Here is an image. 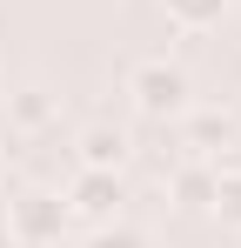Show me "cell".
Listing matches in <instances>:
<instances>
[{"mask_svg": "<svg viewBox=\"0 0 241 248\" xmlns=\"http://www.w3.org/2000/svg\"><path fill=\"white\" fill-rule=\"evenodd\" d=\"M127 101H134L141 121H181L195 108V87H188V74L167 54H154V61H134L127 67Z\"/></svg>", "mask_w": 241, "mask_h": 248, "instance_id": "obj_1", "label": "cell"}, {"mask_svg": "<svg viewBox=\"0 0 241 248\" xmlns=\"http://www.w3.org/2000/svg\"><path fill=\"white\" fill-rule=\"evenodd\" d=\"M67 235V202L47 195V188H20L7 202V242L14 248H60Z\"/></svg>", "mask_w": 241, "mask_h": 248, "instance_id": "obj_2", "label": "cell"}, {"mask_svg": "<svg viewBox=\"0 0 241 248\" xmlns=\"http://www.w3.org/2000/svg\"><path fill=\"white\" fill-rule=\"evenodd\" d=\"M67 221H87V228H101V221H114L120 202H127V188H120L114 168H74V181H67Z\"/></svg>", "mask_w": 241, "mask_h": 248, "instance_id": "obj_3", "label": "cell"}, {"mask_svg": "<svg viewBox=\"0 0 241 248\" xmlns=\"http://www.w3.org/2000/svg\"><path fill=\"white\" fill-rule=\"evenodd\" d=\"M214 174L221 168H208V155H188V161L167 174V202H174V215H208L214 208Z\"/></svg>", "mask_w": 241, "mask_h": 248, "instance_id": "obj_4", "label": "cell"}, {"mask_svg": "<svg viewBox=\"0 0 241 248\" xmlns=\"http://www.w3.org/2000/svg\"><path fill=\"white\" fill-rule=\"evenodd\" d=\"M181 134H188V155H214L235 141V114L228 108H188L181 114Z\"/></svg>", "mask_w": 241, "mask_h": 248, "instance_id": "obj_5", "label": "cell"}, {"mask_svg": "<svg viewBox=\"0 0 241 248\" xmlns=\"http://www.w3.org/2000/svg\"><path fill=\"white\" fill-rule=\"evenodd\" d=\"M74 161L80 168H114L120 174V168H127V134H120V127H101V121L80 127L74 134Z\"/></svg>", "mask_w": 241, "mask_h": 248, "instance_id": "obj_6", "label": "cell"}, {"mask_svg": "<svg viewBox=\"0 0 241 248\" xmlns=\"http://www.w3.org/2000/svg\"><path fill=\"white\" fill-rule=\"evenodd\" d=\"M161 14H167L174 34H208V27H221L228 0H161Z\"/></svg>", "mask_w": 241, "mask_h": 248, "instance_id": "obj_7", "label": "cell"}, {"mask_svg": "<svg viewBox=\"0 0 241 248\" xmlns=\"http://www.w3.org/2000/svg\"><path fill=\"white\" fill-rule=\"evenodd\" d=\"M7 121H14V134H40V127H54V94H47V87H20V94L7 101Z\"/></svg>", "mask_w": 241, "mask_h": 248, "instance_id": "obj_8", "label": "cell"}, {"mask_svg": "<svg viewBox=\"0 0 241 248\" xmlns=\"http://www.w3.org/2000/svg\"><path fill=\"white\" fill-rule=\"evenodd\" d=\"M221 228H235L241 235V168H228V174H214V208H208Z\"/></svg>", "mask_w": 241, "mask_h": 248, "instance_id": "obj_9", "label": "cell"}, {"mask_svg": "<svg viewBox=\"0 0 241 248\" xmlns=\"http://www.w3.org/2000/svg\"><path fill=\"white\" fill-rule=\"evenodd\" d=\"M87 248H148V235L127 228V221H101V228L87 235Z\"/></svg>", "mask_w": 241, "mask_h": 248, "instance_id": "obj_10", "label": "cell"}]
</instances>
